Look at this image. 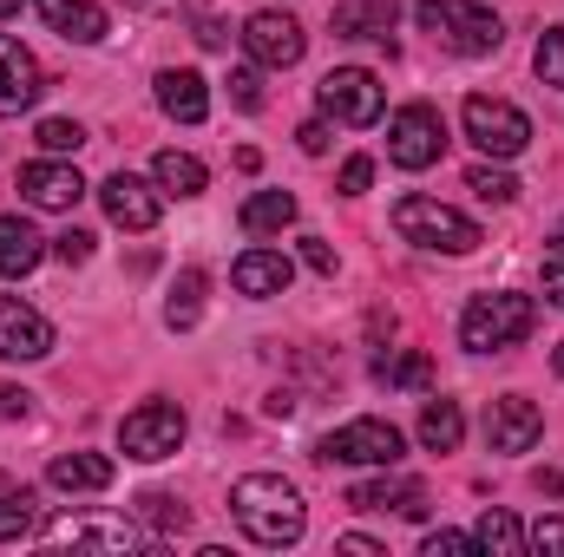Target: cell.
<instances>
[{
	"instance_id": "7dc6e473",
	"label": "cell",
	"mask_w": 564,
	"mask_h": 557,
	"mask_svg": "<svg viewBox=\"0 0 564 557\" xmlns=\"http://www.w3.org/2000/svg\"><path fill=\"white\" fill-rule=\"evenodd\" d=\"M552 250H558V256H564V217H558V223H552Z\"/></svg>"
},
{
	"instance_id": "4316f807",
	"label": "cell",
	"mask_w": 564,
	"mask_h": 557,
	"mask_svg": "<svg viewBox=\"0 0 564 557\" xmlns=\"http://www.w3.org/2000/svg\"><path fill=\"white\" fill-rule=\"evenodd\" d=\"M295 223V197L289 190H257L250 204H243V230L250 237H282Z\"/></svg>"
},
{
	"instance_id": "bcb514c9",
	"label": "cell",
	"mask_w": 564,
	"mask_h": 557,
	"mask_svg": "<svg viewBox=\"0 0 564 557\" xmlns=\"http://www.w3.org/2000/svg\"><path fill=\"white\" fill-rule=\"evenodd\" d=\"M532 485H539V492H552V499H564V472H539Z\"/></svg>"
},
{
	"instance_id": "4fadbf2b",
	"label": "cell",
	"mask_w": 564,
	"mask_h": 557,
	"mask_svg": "<svg viewBox=\"0 0 564 557\" xmlns=\"http://www.w3.org/2000/svg\"><path fill=\"white\" fill-rule=\"evenodd\" d=\"M99 204H106V217H112L119 230H151L158 210H164V190L144 184V177H132V171H112V177L99 184Z\"/></svg>"
},
{
	"instance_id": "4dcf8cb0",
	"label": "cell",
	"mask_w": 564,
	"mask_h": 557,
	"mask_svg": "<svg viewBox=\"0 0 564 557\" xmlns=\"http://www.w3.org/2000/svg\"><path fill=\"white\" fill-rule=\"evenodd\" d=\"M466 190H473L479 204H512V197H519V177L499 171V164H473V171H466Z\"/></svg>"
},
{
	"instance_id": "f907efd6",
	"label": "cell",
	"mask_w": 564,
	"mask_h": 557,
	"mask_svg": "<svg viewBox=\"0 0 564 557\" xmlns=\"http://www.w3.org/2000/svg\"><path fill=\"white\" fill-rule=\"evenodd\" d=\"M126 7H171V0H126Z\"/></svg>"
},
{
	"instance_id": "836d02e7",
	"label": "cell",
	"mask_w": 564,
	"mask_h": 557,
	"mask_svg": "<svg viewBox=\"0 0 564 557\" xmlns=\"http://www.w3.org/2000/svg\"><path fill=\"white\" fill-rule=\"evenodd\" d=\"M532 66H539V79H545V86H558V92H564V26H552V33L539 40Z\"/></svg>"
},
{
	"instance_id": "1f68e13d",
	"label": "cell",
	"mask_w": 564,
	"mask_h": 557,
	"mask_svg": "<svg viewBox=\"0 0 564 557\" xmlns=\"http://www.w3.org/2000/svg\"><path fill=\"white\" fill-rule=\"evenodd\" d=\"M33 538V492H7L0 499V545Z\"/></svg>"
},
{
	"instance_id": "f6af8a7d",
	"label": "cell",
	"mask_w": 564,
	"mask_h": 557,
	"mask_svg": "<svg viewBox=\"0 0 564 557\" xmlns=\"http://www.w3.org/2000/svg\"><path fill=\"white\" fill-rule=\"evenodd\" d=\"M197 46H230V33H224V20H197Z\"/></svg>"
},
{
	"instance_id": "3957f363",
	"label": "cell",
	"mask_w": 564,
	"mask_h": 557,
	"mask_svg": "<svg viewBox=\"0 0 564 557\" xmlns=\"http://www.w3.org/2000/svg\"><path fill=\"white\" fill-rule=\"evenodd\" d=\"M394 230H401V243L440 250V256H473V250L486 243L479 223H473L466 210L440 204V197H401V204H394Z\"/></svg>"
},
{
	"instance_id": "74e56055",
	"label": "cell",
	"mask_w": 564,
	"mask_h": 557,
	"mask_svg": "<svg viewBox=\"0 0 564 557\" xmlns=\"http://www.w3.org/2000/svg\"><path fill=\"white\" fill-rule=\"evenodd\" d=\"M368 184H375V157H361V151H355V157L341 164V197H361Z\"/></svg>"
},
{
	"instance_id": "d6986e66",
	"label": "cell",
	"mask_w": 564,
	"mask_h": 557,
	"mask_svg": "<svg viewBox=\"0 0 564 557\" xmlns=\"http://www.w3.org/2000/svg\"><path fill=\"white\" fill-rule=\"evenodd\" d=\"M158 106H164V119H177V125H204V112H210V86H204V73H191V66H164V73H158Z\"/></svg>"
},
{
	"instance_id": "60d3db41",
	"label": "cell",
	"mask_w": 564,
	"mask_h": 557,
	"mask_svg": "<svg viewBox=\"0 0 564 557\" xmlns=\"http://www.w3.org/2000/svg\"><path fill=\"white\" fill-rule=\"evenodd\" d=\"M295 144H302L308 157H322V151H328V125H322V119H308V125L295 132Z\"/></svg>"
},
{
	"instance_id": "52a82bcc",
	"label": "cell",
	"mask_w": 564,
	"mask_h": 557,
	"mask_svg": "<svg viewBox=\"0 0 564 557\" xmlns=\"http://www.w3.org/2000/svg\"><path fill=\"white\" fill-rule=\"evenodd\" d=\"M459 125H466V139L479 144L486 157H519L532 144V119L512 99H492V92H473L459 106Z\"/></svg>"
},
{
	"instance_id": "8fae6325",
	"label": "cell",
	"mask_w": 564,
	"mask_h": 557,
	"mask_svg": "<svg viewBox=\"0 0 564 557\" xmlns=\"http://www.w3.org/2000/svg\"><path fill=\"white\" fill-rule=\"evenodd\" d=\"M243 53L257 59V66H295L302 53H308V33L282 13V7H257L250 20H243Z\"/></svg>"
},
{
	"instance_id": "9a60e30c",
	"label": "cell",
	"mask_w": 564,
	"mask_h": 557,
	"mask_svg": "<svg viewBox=\"0 0 564 557\" xmlns=\"http://www.w3.org/2000/svg\"><path fill=\"white\" fill-rule=\"evenodd\" d=\"M20 197L33 210H73L86 197V177L79 164H59V157H40V164H20Z\"/></svg>"
},
{
	"instance_id": "b9f144b4",
	"label": "cell",
	"mask_w": 564,
	"mask_h": 557,
	"mask_svg": "<svg viewBox=\"0 0 564 557\" xmlns=\"http://www.w3.org/2000/svg\"><path fill=\"white\" fill-rule=\"evenodd\" d=\"M26 407H33V394H26V387H0V414H7V419H20Z\"/></svg>"
},
{
	"instance_id": "44dd1931",
	"label": "cell",
	"mask_w": 564,
	"mask_h": 557,
	"mask_svg": "<svg viewBox=\"0 0 564 557\" xmlns=\"http://www.w3.org/2000/svg\"><path fill=\"white\" fill-rule=\"evenodd\" d=\"M40 7V20L59 33V40H73V46H99L106 40V13L93 7V0H33Z\"/></svg>"
},
{
	"instance_id": "83f0119b",
	"label": "cell",
	"mask_w": 564,
	"mask_h": 557,
	"mask_svg": "<svg viewBox=\"0 0 564 557\" xmlns=\"http://www.w3.org/2000/svg\"><path fill=\"white\" fill-rule=\"evenodd\" d=\"M473 551H492V557H519V551H525V532H519V518L492 505V512H486V518L473 525Z\"/></svg>"
},
{
	"instance_id": "277c9868",
	"label": "cell",
	"mask_w": 564,
	"mask_h": 557,
	"mask_svg": "<svg viewBox=\"0 0 564 557\" xmlns=\"http://www.w3.org/2000/svg\"><path fill=\"white\" fill-rule=\"evenodd\" d=\"M414 13H421L426 33H433L446 53H459V59L499 53V40H506L499 13H492V7H479V0H414Z\"/></svg>"
},
{
	"instance_id": "ffe728a7",
	"label": "cell",
	"mask_w": 564,
	"mask_h": 557,
	"mask_svg": "<svg viewBox=\"0 0 564 557\" xmlns=\"http://www.w3.org/2000/svg\"><path fill=\"white\" fill-rule=\"evenodd\" d=\"M119 479V466L106 459V452H59L53 466H46V485L53 492H106Z\"/></svg>"
},
{
	"instance_id": "7402d4cb",
	"label": "cell",
	"mask_w": 564,
	"mask_h": 557,
	"mask_svg": "<svg viewBox=\"0 0 564 557\" xmlns=\"http://www.w3.org/2000/svg\"><path fill=\"white\" fill-rule=\"evenodd\" d=\"M46 263V237L26 217H0V276H33Z\"/></svg>"
},
{
	"instance_id": "ba28073f",
	"label": "cell",
	"mask_w": 564,
	"mask_h": 557,
	"mask_svg": "<svg viewBox=\"0 0 564 557\" xmlns=\"http://www.w3.org/2000/svg\"><path fill=\"white\" fill-rule=\"evenodd\" d=\"M184 407H171V401H144L132 414L119 419V446H126V459H144V466H158V459H171L177 446H184Z\"/></svg>"
},
{
	"instance_id": "cb8c5ba5",
	"label": "cell",
	"mask_w": 564,
	"mask_h": 557,
	"mask_svg": "<svg viewBox=\"0 0 564 557\" xmlns=\"http://www.w3.org/2000/svg\"><path fill=\"white\" fill-rule=\"evenodd\" d=\"M394 26V0H355V7H335V33L341 40H388Z\"/></svg>"
},
{
	"instance_id": "f35d334b",
	"label": "cell",
	"mask_w": 564,
	"mask_h": 557,
	"mask_svg": "<svg viewBox=\"0 0 564 557\" xmlns=\"http://www.w3.org/2000/svg\"><path fill=\"white\" fill-rule=\"evenodd\" d=\"M473 551V532H426V557H453Z\"/></svg>"
},
{
	"instance_id": "484cf974",
	"label": "cell",
	"mask_w": 564,
	"mask_h": 557,
	"mask_svg": "<svg viewBox=\"0 0 564 557\" xmlns=\"http://www.w3.org/2000/svg\"><path fill=\"white\" fill-rule=\"evenodd\" d=\"M466 439V414H459V401H426L421 407V446L426 452H453Z\"/></svg>"
},
{
	"instance_id": "603a6c76",
	"label": "cell",
	"mask_w": 564,
	"mask_h": 557,
	"mask_svg": "<svg viewBox=\"0 0 564 557\" xmlns=\"http://www.w3.org/2000/svg\"><path fill=\"white\" fill-rule=\"evenodd\" d=\"M151 177H158L164 197H197V190L210 184V171H204L191 151H158V157H151Z\"/></svg>"
},
{
	"instance_id": "e575fe53",
	"label": "cell",
	"mask_w": 564,
	"mask_h": 557,
	"mask_svg": "<svg viewBox=\"0 0 564 557\" xmlns=\"http://www.w3.org/2000/svg\"><path fill=\"white\" fill-rule=\"evenodd\" d=\"M93 250H99V237H93V230H79V223L53 237V256H59L66 270H73V263H93Z\"/></svg>"
},
{
	"instance_id": "681fc988",
	"label": "cell",
	"mask_w": 564,
	"mask_h": 557,
	"mask_svg": "<svg viewBox=\"0 0 564 557\" xmlns=\"http://www.w3.org/2000/svg\"><path fill=\"white\" fill-rule=\"evenodd\" d=\"M20 7H26V0H0V20H7V13H20Z\"/></svg>"
},
{
	"instance_id": "ab89813d",
	"label": "cell",
	"mask_w": 564,
	"mask_h": 557,
	"mask_svg": "<svg viewBox=\"0 0 564 557\" xmlns=\"http://www.w3.org/2000/svg\"><path fill=\"white\" fill-rule=\"evenodd\" d=\"M302 263H308L315 276H335V250H328L322 237H302Z\"/></svg>"
},
{
	"instance_id": "ac0fdd59",
	"label": "cell",
	"mask_w": 564,
	"mask_h": 557,
	"mask_svg": "<svg viewBox=\"0 0 564 557\" xmlns=\"http://www.w3.org/2000/svg\"><path fill=\"white\" fill-rule=\"evenodd\" d=\"M230 282H237V295L270 302V295H282V288L295 282V263H289L282 250H243V256L230 263Z\"/></svg>"
},
{
	"instance_id": "5b68a950",
	"label": "cell",
	"mask_w": 564,
	"mask_h": 557,
	"mask_svg": "<svg viewBox=\"0 0 564 557\" xmlns=\"http://www.w3.org/2000/svg\"><path fill=\"white\" fill-rule=\"evenodd\" d=\"M40 545H73V551H106V557L164 551L139 518H106V512H66V518H53V525L40 532Z\"/></svg>"
},
{
	"instance_id": "30bf717a",
	"label": "cell",
	"mask_w": 564,
	"mask_h": 557,
	"mask_svg": "<svg viewBox=\"0 0 564 557\" xmlns=\"http://www.w3.org/2000/svg\"><path fill=\"white\" fill-rule=\"evenodd\" d=\"M440 151H446V125H440L433 106H401V112L388 119V157H394L401 171L440 164Z\"/></svg>"
},
{
	"instance_id": "5bb4252c",
	"label": "cell",
	"mask_w": 564,
	"mask_h": 557,
	"mask_svg": "<svg viewBox=\"0 0 564 557\" xmlns=\"http://www.w3.org/2000/svg\"><path fill=\"white\" fill-rule=\"evenodd\" d=\"M539 433H545V414H539L525 394H499V401L486 407V446H492V452H532Z\"/></svg>"
},
{
	"instance_id": "d590c367",
	"label": "cell",
	"mask_w": 564,
	"mask_h": 557,
	"mask_svg": "<svg viewBox=\"0 0 564 557\" xmlns=\"http://www.w3.org/2000/svg\"><path fill=\"white\" fill-rule=\"evenodd\" d=\"M230 106H237V112H263V79H257L250 66L230 73Z\"/></svg>"
},
{
	"instance_id": "7c38bea8",
	"label": "cell",
	"mask_w": 564,
	"mask_h": 557,
	"mask_svg": "<svg viewBox=\"0 0 564 557\" xmlns=\"http://www.w3.org/2000/svg\"><path fill=\"white\" fill-rule=\"evenodd\" d=\"M46 354H53V321L20 295H0V361H46Z\"/></svg>"
},
{
	"instance_id": "8992f818",
	"label": "cell",
	"mask_w": 564,
	"mask_h": 557,
	"mask_svg": "<svg viewBox=\"0 0 564 557\" xmlns=\"http://www.w3.org/2000/svg\"><path fill=\"white\" fill-rule=\"evenodd\" d=\"M315 459H328V466H401L408 439L394 419H348L315 446Z\"/></svg>"
},
{
	"instance_id": "7bdbcfd3",
	"label": "cell",
	"mask_w": 564,
	"mask_h": 557,
	"mask_svg": "<svg viewBox=\"0 0 564 557\" xmlns=\"http://www.w3.org/2000/svg\"><path fill=\"white\" fill-rule=\"evenodd\" d=\"M545 302L564 308V256H558V263H545Z\"/></svg>"
},
{
	"instance_id": "f546056e",
	"label": "cell",
	"mask_w": 564,
	"mask_h": 557,
	"mask_svg": "<svg viewBox=\"0 0 564 557\" xmlns=\"http://www.w3.org/2000/svg\"><path fill=\"white\" fill-rule=\"evenodd\" d=\"M197 315H204V270H184L164 302V328H197Z\"/></svg>"
},
{
	"instance_id": "8d00e7d4",
	"label": "cell",
	"mask_w": 564,
	"mask_h": 557,
	"mask_svg": "<svg viewBox=\"0 0 564 557\" xmlns=\"http://www.w3.org/2000/svg\"><path fill=\"white\" fill-rule=\"evenodd\" d=\"M525 545L545 551V557H564V518H539V525L525 532Z\"/></svg>"
},
{
	"instance_id": "6da1fadb",
	"label": "cell",
	"mask_w": 564,
	"mask_h": 557,
	"mask_svg": "<svg viewBox=\"0 0 564 557\" xmlns=\"http://www.w3.org/2000/svg\"><path fill=\"white\" fill-rule=\"evenodd\" d=\"M230 518H237L243 538L263 545V551H282V545H295V538L308 532V505H302V492H295L282 472H243V479L230 485Z\"/></svg>"
},
{
	"instance_id": "7a4b0ae2",
	"label": "cell",
	"mask_w": 564,
	"mask_h": 557,
	"mask_svg": "<svg viewBox=\"0 0 564 557\" xmlns=\"http://www.w3.org/2000/svg\"><path fill=\"white\" fill-rule=\"evenodd\" d=\"M532 328H539V302H532V295H519V288L473 295L466 315H459V348H466V354H506V348H519Z\"/></svg>"
},
{
	"instance_id": "2e32d148",
	"label": "cell",
	"mask_w": 564,
	"mask_h": 557,
	"mask_svg": "<svg viewBox=\"0 0 564 557\" xmlns=\"http://www.w3.org/2000/svg\"><path fill=\"white\" fill-rule=\"evenodd\" d=\"M46 92V79H40V59L13 40V33H0V119H20L33 99Z\"/></svg>"
},
{
	"instance_id": "9c48e42d",
	"label": "cell",
	"mask_w": 564,
	"mask_h": 557,
	"mask_svg": "<svg viewBox=\"0 0 564 557\" xmlns=\"http://www.w3.org/2000/svg\"><path fill=\"white\" fill-rule=\"evenodd\" d=\"M315 99H322V112H328L335 125H375L381 106H388V92H381V79H375L368 66H335V73L315 86Z\"/></svg>"
},
{
	"instance_id": "c3c4849f",
	"label": "cell",
	"mask_w": 564,
	"mask_h": 557,
	"mask_svg": "<svg viewBox=\"0 0 564 557\" xmlns=\"http://www.w3.org/2000/svg\"><path fill=\"white\" fill-rule=\"evenodd\" d=\"M552 368H558V381H564V341H558V348H552Z\"/></svg>"
},
{
	"instance_id": "d6a6232c",
	"label": "cell",
	"mask_w": 564,
	"mask_h": 557,
	"mask_svg": "<svg viewBox=\"0 0 564 557\" xmlns=\"http://www.w3.org/2000/svg\"><path fill=\"white\" fill-rule=\"evenodd\" d=\"M33 139L46 144L53 157H66V151H79V144H86V125H79V119H40V132H33Z\"/></svg>"
},
{
	"instance_id": "e0dca14e",
	"label": "cell",
	"mask_w": 564,
	"mask_h": 557,
	"mask_svg": "<svg viewBox=\"0 0 564 557\" xmlns=\"http://www.w3.org/2000/svg\"><path fill=\"white\" fill-rule=\"evenodd\" d=\"M348 505H355V512H408V518H426V485L381 466V479H361V485L348 492Z\"/></svg>"
},
{
	"instance_id": "f1b7e54d",
	"label": "cell",
	"mask_w": 564,
	"mask_h": 557,
	"mask_svg": "<svg viewBox=\"0 0 564 557\" xmlns=\"http://www.w3.org/2000/svg\"><path fill=\"white\" fill-rule=\"evenodd\" d=\"M375 381H381V387H433V361H426L421 348L381 354V361H375Z\"/></svg>"
},
{
	"instance_id": "ee69618b",
	"label": "cell",
	"mask_w": 564,
	"mask_h": 557,
	"mask_svg": "<svg viewBox=\"0 0 564 557\" xmlns=\"http://www.w3.org/2000/svg\"><path fill=\"white\" fill-rule=\"evenodd\" d=\"M335 551H355V557H381L375 538H361V532H348V538H335Z\"/></svg>"
},
{
	"instance_id": "d4e9b609",
	"label": "cell",
	"mask_w": 564,
	"mask_h": 557,
	"mask_svg": "<svg viewBox=\"0 0 564 557\" xmlns=\"http://www.w3.org/2000/svg\"><path fill=\"white\" fill-rule=\"evenodd\" d=\"M132 518H139V525L151 532V538H158V545H171V538H184V532H191V512H184L171 492H144Z\"/></svg>"
}]
</instances>
